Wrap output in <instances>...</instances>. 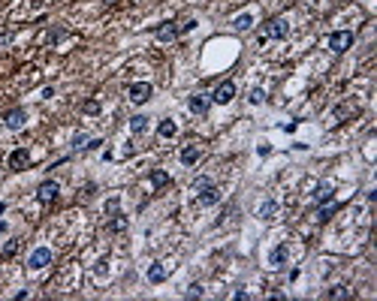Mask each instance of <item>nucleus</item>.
Here are the masks:
<instances>
[{"mask_svg":"<svg viewBox=\"0 0 377 301\" xmlns=\"http://www.w3.org/2000/svg\"><path fill=\"white\" fill-rule=\"evenodd\" d=\"M233 96H236V81H220L214 87V93H211V103L227 106V103H233Z\"/></svg>","mask_w":377,"mask_h":301,"instance_id":"nucleus-5","label":"nucleus"},{"mask_svg":"<svg viewBox=\"0 0 377 301\" xmlns=\"http://www.w3.org/2000/svg\"><path fill=\"white\" fill-rule=\"evenodd\" d=\"M251 24H254V15H251V12H242L239 18H233V27H236V30H251Z\"/></svg>","mask_w":377,"mask_h":301,"instance_id":"nucleus-20","label":"nucleus"},{"mask_svg":"<svg viewBox=\"0 0 377 301\" xmlns=\"http://www.w3.org/2000/svg\"><path fill=\"white\" fill-rule=\"evenodd\" d=\"M287 256H290L287 244H278V247L269 253V265H272V268H284V265H287Z\"/></svg>","mask_w":377,"mask_h":301,"instance_id":"nucleus-12","label":"nucleus"},{"mask_svg":"<svg viewBox=\"0 0 377 301\" xmlns=\"http://www.w3.org/2000/svg\"><path fill=\"white\" fill-rule=\"evenodd\" d=\"M94 271H97V274H100V277H103V274H106V271H109V262H106V259H100V262H97V265H94Z\"/></svg>","mask_w":377,"mask_h":301,"instance_id":"nucleus-30","label":"nucleus"},{"mask_svg":"<svg viewBox=\"0 0 377 301\" xmlns=\"http://www.w3.org/2000/svg\"><path fill=\"white\" fill-rule=\"evenodd\" d=\"M85 148H88V136H85V133H79V136L72 139V151H85Z\"/></svg>","mask_w":377,"mask_h":301,"instance_id":"nucleus-27","label":"nucleus"},{"mask_svg":"<svg viewBox=\"0 0 377 301\" xmlns=\"http://www.w3.org/2000/svg\"><path fill=\"white\" fill-rule=\"evenodd\" d=\"M332 196H335V190L323 184V187H317V193H314V202H320V205H323V202H332Z\"/></svg>","mask_w":377,"mask_h":301,"instance_id":"nucleus-21","label":"nucleus"},{"mask_svg":"<svg viewBox=\"0 0 377 301\" xmlns=\"http://www.w3.org/2000/svg\"><path fill=\"white\" fill-rule=\"evenodd\" d=\"M57 196H60V184L57 181H42L39 187H36V199H39V205H51V202H57Z\"/></svg>","mask_w":377,"mask_h":301,"instance_id":"nucleus-2","label":"nucleus"},{"mask_svg":"<svg viewBox=\"0 0 377 301\" xmlns=\"http://www.w3.org/2000/svg\"><path fill=\"white\" fill-rule=\"evenodd\" d=\"M85 112H88V115H97V112H100V103H97V99H88V103H85Z\"/></svg>","mask_w":377,"mask_h":301,"instance_id":"nucleus-28","label":"nucleus"},{"mask_svg":"<svg viewBox=\"0 0 377 301\" xmlns=\"http://www.w3.org/2000/svg\"><path fill=\"white\" fill-rule=\"evenodd\" d=\"M127 96H130V103L142 106V103H148V99L154 96V87H151L148 81H133V84H130V90H127Z\"/></svg>","mask_w":377,"mask_h":301,"instance_id":"nucleus-3","label":"nucleus"},{"mask_svg":"<svg viewBox=\"0 0 377 301\" xmlns=\"http://www.w3.org/2000/svg\"><path fill=\"white\" fill-rule=\"evenodd\" d=\"M287 33H290L287 18H269L263 24V30H260V42H266V39H284Z\"/></svg>","mask_w":377,"mask_h":301,"instance_id":"nucleus-1","label":"nucleus"},{"mask_svg":"<svg viewBox=\"0 0 377 301\" xmlns=\"http://www.w3.org/2000/svg\"><path fill=\"white\" fill-rule=\"evenodd\" d=\"M151 184L160 190V187H169V184H172V178H169L163 169H154V172H151Z\"/></svg>","mask_w":377,"mask_h":301,"instance_id":"nucleus-19","label":"nucleus"},{"mask_svg":"<svg viewBox=\"0 0 377 301\" xmlns=\"http://www.w3.org/2000/svg\"><path fill=\"white\" fill-rule=\"evenodd\" d=\"M353 292L347 289V286H332V289H326L323 292V298H350Z\"/></svg>","mask_w":377,"mask_h":301,"instance_id":"nucleus-22","label":"nucleus"},{"mask_svg":"<svg viewBox=\"0 0 377 301\" xmlns=\"http://www.w3.org/2000/svg\"><path fill=\"white\" fill-rule=\"evenodd\" d=\"M54 96V87H42V99H51Z\"/></svg>","mask_w":377,"mask_h":301,"instance_id":"nucleus-32","label":"nucleus"},{"mask_svg":"<svg viewBox=\"0 0 377 301\" xmlns=\"http://www.w3.org/2000/svg\"><path fill=\"white\" fill-rule=\"evenodd\" d=\"M30 166V151L27 148H15L12 154H9V169L12 172H24Z\"/></svg>","mask_w":377,"mask_h":301,"instance_id":"nucleus-7","label":"nucleus"},{"mask_svg":"<svg viewBox=\"0 0 377 301\" xmlns=\"http://www.w3.org/2000/svg\"><path fill=\"white\" fill-rule=\"evenodd\" d=\"M24 121H27V112H24V109H9V112L3 115V124H6L9 130H21Z\"/></svg>","mask_w":377,"mask_h":301,"instance_id":"nucleus-11","label":"nucleus"},{"mask_svg":"<svg viewBox=\"0 0 377 301\" xmlns=\"http://www.w3.org/2000/svg\"><path fill=\"white\" fill-rule=\"evenodd\" d=\"M127 226H130V220H127L121 211H118V214H112V220H109V232H124Z\"/></svg>","mask_w":377,"mask_h":301,"instance_id":"nucleus-17","label":"nucleus"},{"mask_svg":"<svg viewBox=\"0 0 377 301\" xmlns=\"http://www.w3.org/2000/svg\"><path fill=\"white\" fill-rule=\"evenodd\" d=\"M15 250H18V241H15V238H12V241H9V244H6V247H3V256H12V253H15Z\"/></svg>","mask_w":377,"mask_h":301,"instance_id":"nucleus-29","label":"nucleus"},{"mask_svg":"<svg viewBox=\"0 0 377 301\" xmlns=\"http://www.w3.org/2000/svg\"><path fill=\"white\" fill-rule=\"evenodd\" d=\"M45 265H51V250H48V247H36V250L27 256V268H30V271H39V268H45Z\"/></svg>","mask_w":377,"mask_h":301,"instance_id":"nucleus-6","label":"nucleus"},{"mask_svg":"<svg viewBox=\"0 0 377 301\" xmlns=\"http://www.w3.org/2000/svg\"><path fill=\"white\" fill-rule=\"evenodd\" d=\"M202 292H205L202 283H190V286L184 289V298H202Z\"/></svg>","mask_w":377,"mask_h":301,"instance_id":"nucleus-25","label":"nucleus"},{"mask_svg":"<svg viewBox=\"0 0 377 301\" xmlns=\"http://www.w3.org/2000/svg\"><path fill=\"white\" fill-rule=\"evenodd\" d=\"M178 133V127H175V121H169V118H163L160 124H157V136H163V139H172Z\"/></svg>","mask_w":377,"mask_h":301,"instance_id":"nucleus-14","label":"nucleus"},{"mask_svg":"<svg viewBox=\"0 0 377 301\" xmlns=\"http://www.w3.org/2000/svg\"><path fill=\"white\" fill-rule=\"evenodd\" d=\"M208 184H211V178H205V175H202V178H196V181H193V187H196V190H202V187H208Z\"/></svg>","mask_w":377,"mask_h":301,"instance_id":"nucleus-31","label":"nucleus"},{"mask_svg":"<svg viewBox=\"0 0 377 301\" xmlns=\"http://www.w3.org/2000/svg\"><path fill=\"white\" fill-rule=\"evenodd\" d=\"M350 45H353V33H350V30H335V33H329V48H332L335 54H344Z\"/></svg>","mask_w":377,"mask_h":301,"instance_id":"nucleus-4","label":"nucleus"},{"mask_svg":"<svg viewBox=\"0 0 377 301\" xmlns=\"http://www.w3.org/2000/svg\"><path fill=\"white\" fill-rule=\"evenodd\" d=\"M275 214H278V202H275V199H266V202L260 205V220H275Z\"/></svg>","mask_w":377,"mask_h":301,"instance_id":"nucleus-15","label":"nucleus"},{"mask_svg":"<svg viewBox=\"0 0 377 301\" xmlns=\"http://www.w3.org/2000/svg\"><path fill=\"white\" fill-rule=\"evenodd\" d=\"M145 130H148V118H145V115H133V118H130V133H133V136H142Z\"/></svg>","mask_w":377,"mask_h":301,"instance_id":"nucleus-13","label":"nucleus"},{"mask_svg":"<svg viewBox=\"0 0 377 301\" xmlns=\"http://www.w3.org/2000/svg\"><path fill=\"white\" fill-rule=\"evenodd\" d=\"M118 211H121V196H112V199L106 202V214L112 217V214H118Z\"/></svg>","mask_w":377,"mask_h":301,"instance_id":"nucleus-26","label":"nucleus"},{"mask_svg":"<svg viewBox=\"0 0 377 301\" xmlns=\"http://www.w3.org/2000/svg\"><path fill=\"white\" fill-rule=\"evenodd\" d=\"M199 157H202V151H199L196 145H190V148H184V151H181V163H184V166H193Z\"/></svg>","mask_w":377,"mask_h":301,"instance_id":"nucleus-16","label":"nucleus"},{"mask_svg":"<svg viewBox=\"0 0 377 301\" xmlns=\"http://www.w3.org/2000/svg\"><path fill=\"white\" fill-rule=\"evenodd\" d=\"M196 202H199V205H205V208H211V205H217V202H220V190H217L214 184H208V187L196 190Z\"/></svg>","mask_w":377,"mask_h":301,"instance_id":"nucleus-9","label":"nucleus"},{"mask_svg":"<svg viewBox=\"0 0 377 301\" xmlns=\"http://www.w3.org/2000/svg\"><path fill=\"white\" fill-rule=\"evenodd\" d=\"M178 33H181V24H175V21H163V24L154 30V36H157L160 42H172V39H178Z\"/></svg>","mask_w":377,"mask_h":301,"instance_id":"nucleus-8","label":"nucleus"},{"mask_svg":"<svg viewBox=\"0 0 377 301\" xmlns=\"http://www.w3.org/2000/svg\"><path fill=\"white\" fill-rule=\"evenodd\" d=\"M248 99H251L254 106H263V103H266V90H263V87H254V90L248 93Z\"/></svg>","mask_w":377,"mask_h":301,"instance_id":"nucleus-23","label":"nucleus"},{"mask_svg":"<svg viewBox=\"0 0 377 301\" xmlns=\"http://www.w3.org/2000/svg\"><path fill=\"white\" fill-rule=\"evenodd\" d=\"M335 211H338V208H335V205H326V208H320V211H317V220H320V223H329V220H332V214H335Z\"/></svg>","mask_w":377,"mask_h":301,"instance_id":"nucleus-24","label":"nucleus"},{"mask_svg":"<svg viewBox=\"0 0 377 301\" xmlns=\"http://www.w3.org/2000/svg\"><path fill=\"white\" fill-rule=\"evenodd\" d=\"M208 106H211V96H208V93H193V96H187V109H190L193 115H205Z\"/></svg>","mask_w":377,"mask_h":301,"instance_id":"nucleus-10","label":"nucleus"},{"mask_svg":"<svg viewBox=\"0 0 377 301\" xmlns=\"http://www.w3.org/2000/svg\"><path fill=\"white\" fill-rule=\"evenodd\" d=\"M148 280H151V283H163V280H166V268H163L160 262H151V268H148Z\"/></svg>","mask_w":377,"mask_h":301,"instance_id":"nucleus-18","label":"nucleus"}]
</instances>
